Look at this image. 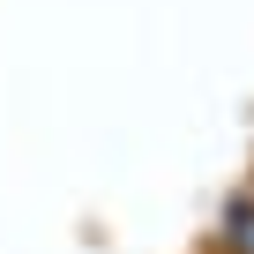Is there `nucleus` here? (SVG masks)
Masks as SVG:
<instances>
[{"mask_svg":"<svg viewBox=\"0 0 254 254\" xmlns=\"http://www.w3.org/2000/svg\"><path fill=\"white\" fill-rule=\"evenodd\" d=\"M224 254H254V187L224 209Z\"/></svg>","mask_w":254,"mask_h":254,"instance_id":"obj_1","label":"nucleus"}]
</instances>
